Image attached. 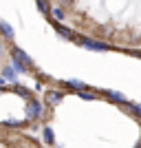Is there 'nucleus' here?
Wrapping results in <instances>:
<instances>
[{"mask_svg":"<svg viewBox=\"0 0 141 148\" xmlns=\"http://www.w3.org/2000/svg\"><path fill=\"white\" fill-rule=\"evenodd\" d=\"M77 42H80L84 49H88V51H108V44L97 42V40H91V38H82V36H80V40H77Z\"/></svg>","mask_w":141,"mask_h":148,"instance_id":"1","label":"nucleus"},{"mask_svg":"<svg viewBox=\"0 0 141 148\" xmlns=\"http://www.w3.org/2000/svg\"><path fill=\"white\" fill-rule=\"evenodd\" d=\"M27 115H29L31 119L40 117V115H42V104L35 102V99H29V104H27Z\"/></svg>","mask_w":141,"mask_h":148,"instance_id":"2","label":"nucleus"},{"mask_svg":"<svg viewBox=\"0 0 141 148\" xmlns=\"http://www.w3.org/2000/svg\"><path fill=\"white\" fill-rule=\"evenodd\" d=\"M11 56H13V60H16V62H22L25 66H31V58L27 56L20 47H13V49H11Z\"/></svg>","mask_w":141,"mask_h":148,"instance_id":"3","label":"nucleus"},{"mask_svg":"<svg viewBox=\"0 0 141 148\" xmlns=\"http://www.w3.org/2000/svg\"><path fill=\"white\" fill-rule=\"evenodd\" d=\"M55 31H57V33H60L62 38H66V40H80V36H77L75 31L66 29V27H60V25H55Z\"/></svg>","mask_w":141,"mask_h":148,"instance_id":"4","label":"nucleus"},{"mask_svg":"<svg viewBox=\"0 0 141 148\" xmlns=\"http://www.w3.org/2000/svg\"><path fill=\"white\" fill-rule=\"evenodd\" d=\"M46 102H49L51 106H57L62 102V93L60 91H49L46 93Z\"/></svg>","mask_w":141,"mask_h":148,"instance_id":"5","label":"nucleus"},{"mask_svg":"<svg viewBox=\"0 0 141 148\" xmlns=\"http://www.w3.org/2000/svg\"><path fill=\"white\" fill-rule=\"evenodd\" d=\"M0 31L5 33V38H13V29L9 27V22H5V20H0Z\"/></svg>","mask_w":141,"mask_h":148,"instance_id":"6","label":"nucleus"},{"mask_svg":"<svg viewBox=\"0 0 141 148\" xmlns=\"http://www.w3.org/2000/svg\"><path fill=\"white\" fill-rule=\"evenodd\" d=\"M35 5H37V9L42 13H49L51 11V5H49V0H35Z\"/></svg>","mask_w":141,"mask_h":148,"instance_id":"7","label":"nucleus"},{"mask_svg":"<svg viewBox=\"0 0 141 148\" xmlns=\"http://www.w3.org/2000/svg\"><path fill=\"white\" fill-rule=\"evenodd\" d=\"M66 84L71 88H75V91H84V82H80V80H66Z\"/></svg>","mask_w":141,"mask_h":148,"instance_id":"8","label":"nucleus"},{"mask_svg":"<svg viewBox=\"0 0 141 148\" xmlns=\"http://www.w3.org/2000/svg\"><path fill=\"white\" fill-rule=\"evenodd\" d=\"M108 95H110L115 102H119V104H126V97H123L121 93H117V91H108Z\"/></svg>","mask_w":141,"mask_h":148,"instance_id":"9","label":"nucleus"},{"mask_svg":"<svg viewBox=\"0 0 141 148\" xmlns=\"http://www.w3.org/2000/svg\"><path fill=\"white\" fill-rule=\"evenodd\" d=\"M44 142H46V144L55 142V135H53V130H51V128H44Z\"/></svg>","mask_w":141,"mask_h":148,"instance_id":"10","label":"nucleus"},{"mask_svg":"<svg viewBox=\"0 0 141 148\" xmlns=\"http://www.w3.org/2000/svg\"><path fill=\"white\" fill-rule=\"evenodd\" d=\"M126 106H128V108H130V111H132V113H135V115H137V117H141V104H128V102H126Z\"/></svg>","mask_w":141,"mask_h":148,"instance_id":"11","label":"nucleus"},{"mask_svg":"<svg viewBox=\"0 0 141 148\" xmlns=\"http://www.w3.org/2000/svg\"><path fill=\"white\" fill-rule=\"evenodd\" d=\"M77 95L82 99H95V93H91V91H77Z\"/></svg>","mask_w":141,"mask_h":148,"instance_id":"12","label":"nucleus"},{"mask_svg":"<svg viewBox=\"0 0 141 148\" xmlns=\"http://www.w3.org/2000/svg\"><path fill=\"white\" fill-rule=\"evenodd\" d=\"M13 73H16V69H5V71H2V77L11 80V77H13Z\"/></svg>","mask_w":141,"mask_h":148,"instance_id":"13","label":"nucleus"},{"mask_svg":"<svg viewBox=\"0 0 141 148\" xmlns=\"http://www.w3.org/2000/svg\"><path fill=\"white\" fill-rule=\"evenodd\" d=\"M53 16H55L57 20H64V18H66V13L62 11V9H53Z\"/></svg>","mask_w":141,"mask_h":148,"instance_id":"14","label":"nucleus"},{"mask_svg":"<svg viewBox=\"0 0 141 148\" xmlns=\"http://www.w3.org/2000/svg\"><path fill=\"white\" fill-rule=\"evenodd\" d=\"M16 91H18L20 95H25V97H29V91H27V88H22V86H16Z\"/></svg>","mask_w":141,"mask_h":148,"instance_id":"15","label":"nucleus"},{"mask_svg":"<svg viewBox=\"0 0 141 148\" xmlns=\"http://www.w3.org/2000/svg\"><path fill=\"white\" fill-rule=\"evenodd\" d=\"M5 86V77H0V88Z\"/></svg>","mask_w":141,"mask_h":148,"instance_id":"16","label":"nucleus"},{"mask_svg":"<svg viewBox=\"0 0 141 148\" xmlns=\"http://www.w3.org/2000/svg\"><path fill=\"white\" fill-rule=\"evenodd\" d=\"M0 56H2V44H0Z\"/></svg>","mask_w":141,"mask_h":148,"instance_id":"17","label":"nucleus"}]
</instances>
